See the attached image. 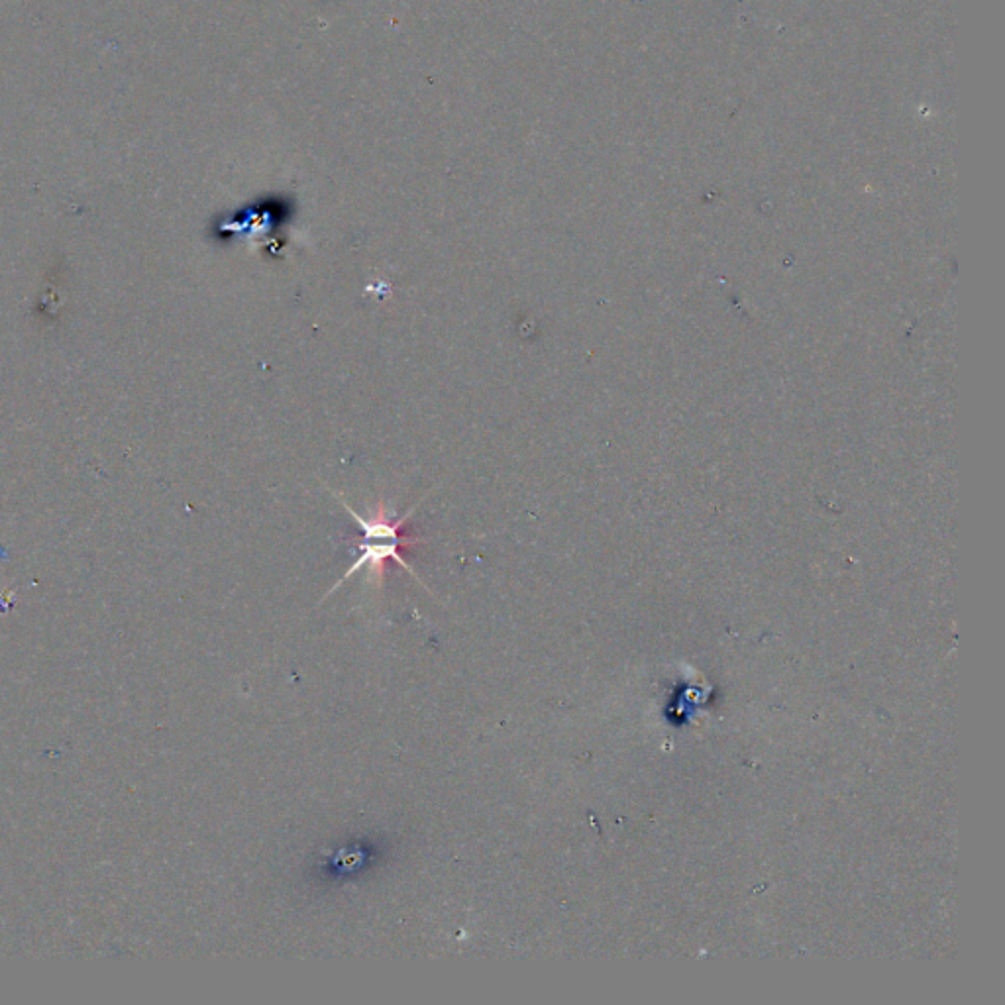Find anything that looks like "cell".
I'll use <instances>...</instances> for the list:
<instances>
[{
    "label": "cell",
    "mask_w": 1005,
    "mask_h": 1005,
    "mask_svg": "<svg viewBox=\"0 0 1005 1005\" xmlns=\"http://www.w3.org/2000/svg\"><path fill=\"white\" fill-rule=\"evenodd\" d=\"M421 542H423L421 538H415V540H375V538H362L360 544L354 548V552H358V558L348 568V572L338 582L334 583V587L328 591V595L334 593L342 583L350 580L354 574H358L364 568L368 570L371 580L377 583V585H381L383 578H385V564L389 560H393L395 564H399L401 568H405L413 578H417V582H421L419 576L415 574V570L403 558V550L405 548H411V546L421 544Z\"/></svg>",
    "instance_id": "6da1fadb"
}]
</instances>
